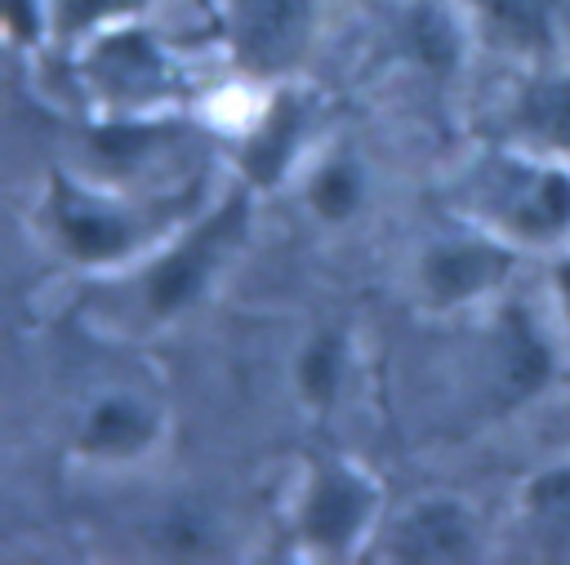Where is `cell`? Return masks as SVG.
I'll list each match as a JSON object with an SVG mask.
<instances>
[{
	"label": "cell",
	"mask_w": 570,
	"mask_h": 565,
	"mask_svg": "<svg viewBox=\"0 0 570 565\" xmlns=\"http://www.w3.org/2000/svg\"><path fill=\"white\" fill-rule=\"evenodd\" d=\"M410 44L419 49V58H423L428 67H450L454 53H459L454 22H450L436 4H428V9L414 13V22H410Z\"/></svg>",
	"instance_id": "cell-15"
},
{
	"label": "cell",
	"mask_w": 570,
	"mask_h": 565,
	"mask_svg": "<svg viewBox=\"0 0 570 565\" xmlns=\"http://www.w3.org/2000/svg\"><path fill=\"white\" fill-rule=\"evenodd\" d=\"M312 0H232V40L254 71H276L303 53Z\"/></svg>",
	"instance_id": "cell-2"
},
{
	"label": "cell",
	"mask_w": 570,
	"mask_h": 565,
	"mask_svg": "<svg viewBox=\"0 0 570 565\" xmlns=\"http://www.w3.org/2000/svg\"><path fill=\"white\" fill-rule=\"evenodd\" d=\"M361 200V174L352 165H330L316 187H312V205L325 214V218H347Z\"/></svg>",
	"instance_id": "cell-16"
},
{
	"label": "cell",
	"mask_w": 570,
	"mask_h": 565,
	"mask_svg": "<svg viewBox=\"0 0 570 565\" xmlns=\"http://www.w3.org/2000/svg\"><path fill=\"white\" fill-rule=\"evenodd\" d=\"M298 378H303V391H307L316 405H330L334 391H338V378H343V338H338V334L312 338V347L303 351Z\"/></svg>",
	"instance_id": "cell-13"
},
{
	"label": "cell",
	"mask_w": 570,
	"mask_h": 565,
	"mask_svg": "<svg viewBox=\"0 0 570 565\" xmlns=\"http://www.w3.org/2000/svg\"><path fill=\"white\" fill-rule=\"evenodd\" d=\"M58 227H62V240L85 258V262H102V258H116L129 249V222L107 209L102 200L85 196V191H71L62 187L58 191Z\"/></svg>",
	"instance_id": "cell-5"
},
{
	"label": "cell",
	"mask_w": 570,
	"mask_h": 565,
	"mask_svg": "<svg viewBox=\"0 0 570 565\" xmlns=\"http://www.w3.org/2000/svg\"><path fill=\"white\" fill-rule=\"evenodd\" d=\"M521 116H525V125H530L539 138H548V142H557V147H570V76L525 89Z\"/></svg>",
	"instance_id": "cell-10"
},
{
	"label": "cell",
	"mask_w": 570,
	"mask_h": 565,
	"mask_svg": "<svg viewBox=\"0 0 570 565\" xmlns=\"http://www.w3.org/2000/svg\"><path fill=\"white\" fill-rule=\"evenodd\" d=\"M151 440V414L134 396H107L85 423V449L94 454H134Z\"/></svg>",
	"instance_id": "cell-7"
},
{
	"label": "cell",
	"mask_w": 570,
	"mask_h": 565,
	"mask_svg": "<svg viewBox=\"0 0 570 565\" xmlns=\"http://www.w3.org/2000/svg\"><path fill=\"white\" fill-rule=\"evenodd\" d=\"M370 507H374V489L361 472L352 467H325L307 494V507H303V529L316 547H347L365 521H370Z\"/></svg>",
	"instance_id": "cell-3"
},
{
	"label": "cell",
	"mask_w": 570,
	"mask_h": 565,
	"mask_svg": "<svg viewBox=\"0 0 570 565\" xmlns=\"http://www.w3.org/2000/svg\"><path fill=\"white\" fill-rule=\"evenodd\" d=\"M476 547L472 516L459 503H419L396 529L392 552L405 561H463Z\"/></svg>",
	"instance_id": "cell-4"
},
{
	"label": "cell",
	"mask_w": 570,
	"mask_h": 565,
	"mask_svg": "<svg viewBox=\"0 0 570 565\" xmlns=\"http://www.w3.org/2000/svg\"><path fill=\"white\" fill-rule=\"evenodd\" d=\"M294 133H298V107L294 102H281L267 116V125L258 129V138L249 142V174L258 182H272L281 174V165H285V156L294 147Z\"/></svg>",
	"instance_id": "cell-11"
},
{
	"label": "cell",
	"mask_w": 570,
	"mask_h": 565,
	"mask_svg": "<svg viewBox=\"0 0 570 565\" xmlns=\"http://www.w3.org/2000/svg\"><path fill=\"white\" fill-rule=\"evenodd\" d=\"M561 289H566V303H570V262L561 267Z\"/></svg>",
	"instance_id": "cell-19"
},
{
	"label": "cell",
	"mask_w": 570,
	"mask_h": 565,
	"mask_svg": "<svg viewBox=\"0 0 570 565\" xmlns=\"http://www.w3.org/2000/svg\"><path fill=\"white\" fill-rule=\"evenodd\" d=\"M102 67H107V80H116V85H142V80L160 76V58H156L151 40H142V36L111 40L102 49Z\"/></svg>",
	"instance_id": "cell-14"
},
{
	"label": "cell",
	"mask_w": 570,
	"mask_h": 565,
	"mask_svg": "<svg viewBox=\"0 0 570 565\" xmlns=\"http://www.w3.org/2000/svg\"><path fill=\"white\" fill-rule=\"evenodd\" d=\"M499 365H503V387L508 396H525L548 378V347L539 343V334L512 311L503 320V338H499Z\"/></svg>",
	"instance_id": "cell-8"
},
{
	"label": "cell",
	"mask_w": 570,
	"mask_h": 565,
	"mask_svg": "<svg viewBox=\"0 0 570 565\" xmlns=\"http://www.w3.org/2000/svg\"><path fill=\"white\" fill-rule=\"evenodd\" d=\"M67 4L76 9L71 22H85V18H94V13H102V9H111V4H120V0H67Z\"/></svg>",
	"instance_id": "cell-18"
},
{
	"label": "cell",
	"mask_w": 570,
	"mask_h": 565,
	"mask_svg": "<svg viewBox=\"0 0 570 565\" xmlns=\"http://www.w3.org/2000/svg\"><path fill=\"white\" fill-rule=\"evenodd\" d=\"M245 227V200H232L218 218H209L200 231H191L169 258H160L147 276V303L151 311L169 316V311H183L187 303H196V294L205 289L209 271L218 267V258L236 245Z\"/></svg>",
	"instance_id": "cell-1"
},
{
	"label": "cell",
	"mask_w": 570,
	"mask_h": 565,
	"mask_svg": "<svg viewBox=\"0 0 570 565\" xmlns=\"http://www.w3.org/2000/svg\"><path fill=\"white\" fill-rule=\"evenodd\" d=\"M530 507L548 521H570V467L548 472L543 480L530 485Z\"/></svg>",
	"instance_id": "cell-17"
},
{
	"label": "cell",
	"mask_w": 570,
	"mask_h": 565,
	"mask_svg": "<svg viewBox=\"0 0 570 565\" xmlns=\"http://www.w3.org/2000/svg\"><path fill=\"white\" fill-rule=\"evenodd\" d=\"M503 267H508L503 254H494L485 245H441L428 254L423 280L441 303H454V298H472L485 285H494L503 276Z\"/></svg>",
	"instance_id": "cell-6"
},
{
	"label": "cell",
	"mask_w": 570,
	"mask_h": 565,
	"mask_svg": "<svg viewBox=\"0 0 570 565\" xmlns=\"http://www.w3.org/2000/svg\"><path fill=\"white\" fill-rule=\"evenodd\" d=\"M512 214L525 231H561L570 222V178L566 174H525Z\"/></svg>",
	"instance_id": "cell-9"
},
{
	"label": "cell",
	"mask_w": 570,
	"mask_h": 565,
	"mask_svg": "<svg viewBox=\"0 0 570 565\" xmlns=\"http://www.w3.org/2000/svg\"><path fill=\"white\" fill-rule=\"evenodd\" d=\"M490 22L517 44H548L552 0H481Z\"/></svg>",
	"instance_id": "cell-12"
}]
</instances>
